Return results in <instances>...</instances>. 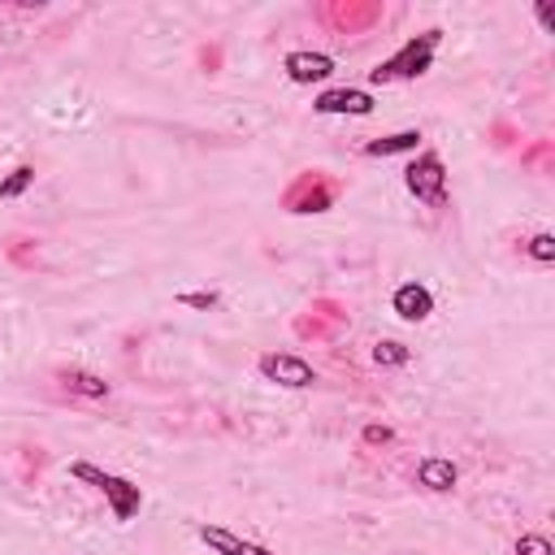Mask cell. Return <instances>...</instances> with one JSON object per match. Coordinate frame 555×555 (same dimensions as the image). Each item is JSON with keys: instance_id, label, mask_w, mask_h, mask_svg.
<instances>
[{"instance_id": "6da1fadb", "label": "cell", "mask_w": 555, "mask_h": 555, "mask_svg": "<svg viewBox=\"0 0 555 555\" xmlns=\"http://www.w3.org/2000/svg\"><path fill=\"white\" fill-rule=\"evenodd\" d=\"M69 473L78 477V481H87V486H95L100 494H104V503H108V512H113V520H134L139 516V507H143V490L134 486V481H126V477H117V473H108V468H100V464H91V460H74L69 464Z\"/></svg>"}, {"instance_id": "7a4b0ae2", "label": "cell", "mask_w": 555, "mask_h": 555, "mask_svg": "<svg viewBox=\"0 0 555 555\" xmlns=\"http://www.w3.org/2000/svg\"><path fill=\"white\" fill-rule=\"evenodd\" d=\"M438 39H442V30H421V35H412L395 56H386L382 65H373L369 69V78L373 82H399V78H421L429 65H434V52H438Z\"/></svg>"}, {"instance_id": "3957f363", "label": "cell", "mask_w": 555, "mask_h": 555, "mask_svg": "<svg viewBox=\"0 0 555 555\" xmlns=\"http://www.w3.org/2000/svg\"><path fill=\"white\" fill-rule=\"evenodd\" d=\"M403 186L425 204V208H442L447 204V165L438 152H421L408 169H403Z\"/></svg>"}, {"instance_id": "277c9868", "label": "cell", "mask_w": 555, "mask_h": 555, "mask_svg": "<svg viewBox=\"0 0 555 555\" xmlns=\"http://www.w3.org/2000/svg\"><path fill=\"white\" fill-rule=\"evenodd\" d=\"M256 369H260L264 382H278V386H286V390H304V386L317 382L312 364H308L304 356H291V351H264V356L256 360Z\"/></svg>"}, {"instance_id": "5b68a950", "label": "cell", "mask_w": 555, "mask_h": 555, "mask_svg": "<svg viewBox=\"0 0 555 555\" xmlns=\"http://www.w3.org/2000/svg\"><path fill=\"white\" fill-rule=\"evenodd\" d=\"M312 108L325 113V117H369L373 113V95L360 91V87H330V91H321L312 100Z\"/></svg>"}, {"instance_id": "8992f818", "label": "cell", "mask_w": 555, "mask_h": 555, "mask_svg": "<svg viewBox=\"0 0 555 555\" xmlns=\"http://www.w3.org/2000/svg\"><path fill=\"white\" fill-rule=\"evenodd\" d=\"M330 199H334V186H330L321 173H304V178L291 186L286 208H291V212H325Z\"/></svg>"}, {"instance_id": "52a82bcc", "label": "cell", "mask_w": 555, "mask_h": 555, "mask_svg": "<svg viewBox=\"0 0 555 555\" xmlns=\"http://www.w3.org/2000/svg\"><path fill=\"white\" fill-rule=\"evenodd\" d=\"M195 538H199L212 555H273L269 546L247 542V538H238V533H234V529H225V525H199V529H195Z\"/></svg>"}, {"instance_id": "ba28073f", "label": "cell", "mask_w": 555, "mask_h": 555, "mask_svg": "<svg viewBox=\"0 0 555 555\" xmlns=\"http://www.w3.org/2000/svg\"><path fill=\"white\" fill-rule=\"evenodd\" d=\"M282 69H286L291 82L312 87V82H325L334 74V56H325V52H286Z\"/></svg>"}, {"instance_id": "9c48e42d", "label": "cell", "mask_w": 555, "mask_h": 555, "mask_svg": "<svg viewBox=\"0 0 555 555\" xmlns=\"http://www.w3.org/2000/svg\"><path fill=\"white\" fill-rule=\"evenodd\" d=\"M390 308H395L403 321H425V317L434 312V295H429V286H421V282H403V286H395Z\"/></svg>"}, {"instance_id": "30bf717a", "label": "cell", "mask_w": 555, "mask_h": 555, "mask_svg": "<svg viewBox=\"0 0 555 555\" xmlns=\"http://www.w3.org/2000/svg\"><path fill=\"white\" fill-rule=\"evenodd\" d=\"M455 481H460V468H455L451 460H442V455H425V460L416 464V486H425V490H434V494L455 490Z\"/></svg>"}, {"instance_id": "8fae6325", "label": "cell", "mask_w": 555, "mask_h": 555, "mask_svg": "<svg viewBox=\"0 0 555 555\" xmlns=\"http://www.w3.org/2000/svg\"><path fill=\"white\" fill-rule=\"evenodd\" d=\"M416 143H421V130H395L386 139H369L364 156H399V152H416Z\"/></svg>"}, {"instance_id": "7c38bea8", "label": "cell", "mask_w": 555, "mask_h": 555, "mask_svg": "<svg viewBox=\"0 0 555 555\" xmlns=\"http://www.w3.org/2000/svg\"><path fill=\"white\" fill-rule=\"evenodd\" d=\"M61 382H65V390L87 395V399H104V395H108V382H104V377H95V373H82V369H65V373H61Z\"/></svg>"}, {"instance_id": "4fadbf2b", "label": "cell", "mask_w": 555, "mask_h": 555, "mask_svg": "<svg viewBox=\"0 0 555 555\" xmlns=\"http://www.w3.org/2000/svg\"><path fill=\"white\" fill-rule=\"evenodd\" d=\"M373 360L386 364V369H399V364L412 360V347H403V343H395V338H382V343L373 347Z\"/></svg>"}, {"instance_id": "5bb4252c", "label": "cell", "mask_w": 555, "mask_h": 555, "mask_svg": "<svg viewBox=\"0 0 555 555\" xmlns=\"http://www.w3.org/2000/svg\"><path fill=\"white\" fill-rule=\"evenodd\" d=\"M30 182H35V169H30V165H17V169H13V173L0 182V199H17V195H22Z\"/></svg>"}, {"instance_id": "9a60e30c", "label": "cell", "mask_w": 555, "mask_h": 555, "mask_svg": "<svg viewBox=\"0 0 555 555\" xmlns=\"http://www.w3.org/2000/svg\"><path fill=\"white\" fill-rule=\"evenodd\" d=\"M516 555H555V546L542 533H520L516 538Z\"/></svg>"}, {"instance_id": "2e32d148", "label": "cell", "mask_w": 555, "mask_h": 555, "mask_svg": "<svg viewBox=\"0 0 555 555\" xmlns=\"http://www.w3.org/2000/svg\"><path fill=\"white\" fill-rule=\"evenodd\" d=\"M529 256H533L538 264H551V260H555V238H551L546 230L533 234V238H529Z\"/></svg>"}, {"instance_id": "e0dca14e", "label": "cell", "mask_w": 555, "mask_h": 555, "mask_svg": "<svg viewBox=\"0 0 555 555\" xmlns=\"http://www.w3.org/2000/svg\"><path fill=\"white\" fill-rule=\"evenodd\" d=\"M178 304L208 312V308H217V304H221V295H217V291H182V295H178Z\"/></svg>"}, {"instance_id": "ac0fdd59", "label": "cell", "mask_w": 555, "mask_h": 555, "mask_svg": "<svg viewBox=\"0 0 555 555\" xmlns=\"http://www.w3.org/2000/svg\"><path fill=\"white\" fill-rule=\"evenodd\" d=\"M360 438H364V447H390V442H395V429L373 421V425H364V429H360Z\"/></svg>"}]
</instances>
